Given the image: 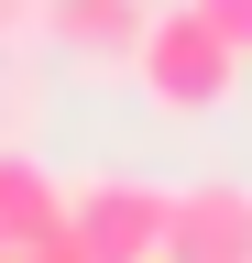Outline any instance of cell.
I'll return each instance as SVG.
<instances>
[{
    "mask_svg": "<svg viewBox=\"0 0 252 263\" xmlns=\"http://www.w3.org/2000/svg\"><path fill=\"white\" fill-rule=\"evenodd\" d=\"M22 263H99V252H88V241H77V230H55V241H33V252H22Z\"/></svg>",
    "mask_w": 252,
    "mask_h": 263,
    "instance_id": "obj_7",
    "label": "cell"
},
{
    "mask_svg": "<svg viewBox=\"0 0 252 263\" xmlns=\"http://www.w3.org/2000/svg\"><path fill=\"white\" fill-rule=\"evenodd\" d=\"M186 11H198L219 44H241V66H252V0H186Z\"/></svg>",
    "mask_w": 252,
    "mask_h": 263,
    "instance_id": "obj_6",
    "label": "cell"
},
{
    "mask_svg": "<svg viewBox=\"0 0 252 263\" xmlns=\"http://www.w3.org/2000/svg\"><path fill=\"white\" fill-rule=\"evenodd\" d=\"M143 22H153V0H44V33L66 55H88V66H132Z\"/></svg>",
    "mask_w": 252,
    "mask_h": 263,
    "instance_id": "obj_4",
    "label": "cell"
},
{
    "mask_svg": "<svg viewBox=\"0 0 252 263\" xmlns=\"http://www.w3.org/2000/svg\"><path fill=\"white\" fill-rule=\"evenodd\" d=\"M165 263H252V186H230V176H198V186H176Z\"/></svg>",
    "mask_w": 252,
    "mask_h": 263,
    "instance_id": "obj_3",
    "label": "cell"
},
{
    "mask_svg": "<svg viewBox=\"0 0 252 263\" xmlns=\"http://www.w3.org/2000/svg\"><path fill=\"white\" fill-rule=\"evenodd\" d=\"M132 77H143V99H153L165 121H208L219 99L241 88V44H219V33H208V22L176 0V11H153V22H143Z\"/></svg>",
    "mask_w": 252,
    "mask_h": 263,
    "instance_id": "obj_1",
    "label": "cell"
},
{
    "mask_svg": "<svg viewBox=\"0 0 252 263\" xmlns=\"http://www.w3.org/2000/svg\"><path fill=\"white\" fill-rule=\"evenodd\" d=\"M165 219H176V186H153V176H88L66 197V230L99 263H165Z\"/></svg>",
    "mask_w": 252,
    "mask_h": 263,
    "instance_id": "obj_2",
    "label": "cell"
},
{
    "mask_svg": "<svg viewBox=\"0 0 252 263\" xmlns=\"http://www.w3.org/2000/svg\"><path fill=\"white\" fill-rule=\"evenodd\" d=\"M55 230H66V186H55L33 154H0V241L33 252V241H55Z\"/></svg>",
    "mask_w": 252,
    "mask_h": 263,
    "instance_id": "obj_5",
    "label": "cell"
}]
</instances>
